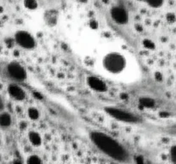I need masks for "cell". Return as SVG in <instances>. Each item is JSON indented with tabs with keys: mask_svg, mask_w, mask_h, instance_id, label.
<instances>
[{
	"mask_svg": "<svg viewBox=\"0 0 176 164\" xmlns=\"http://www.w3.org/2000/svg\"><path fill=\"white\" fill-rule=\"evenodd\" d=\"M28 117L31 119V120H37L39 116H40V113L39 111L35 108H30L28 109Z\"/></svg>",
	"mask_w": 176,
	"mask_h": 164,
	"instance_id": "cell-15",
	"label": "cell"
},
{
	"mask_svg": "<svg viewBox=\"0 0 176 164\" xmlns=\"http://www.w3.org/2000/svg\"><path fill=\"white\" fill-rule=\"evenodd\" d=\"M88 85L92 88L93 90L97 92H105L107 90V85L103 81H101L95 76H89L87 79Z\"/></svg>",
	"mask_w": 176,
	"mask_h": 164,
	"instance_id": "cell-7",
	"label": "cell"
},
{
	"mask_svg": "<svg viewBox=\"0 0 176 164\" xmlns=\"http://www.w3.org/2000/svg\"><path fill=\"white\" fill-rule=\"evenodd\" d=\"M169 155H170V159L172 161V162L176 163V145H174L171 147Z\"/></svg>",
	"mask_w": 176,
	"mask_h": 164,
	"instance_id": "cell-17",
	"label": "cell"
},
{
	"mask_svg": "<svg viewBox=\"0 0 176 164\" xmlns=\"http://www.w3.org/2000/svg\"><path fill=\"white\" fill-rule=\"evenodd\" d=\"M144 1L152 8H159L164 2V0H144Z\"/></svg>",
	"mask_w": 176,
	"mask_h": 164,
	"instance_id": "cell-14",
	"label": "cell"
},
{
	"mask_svg": "<svg viewBox=\"0 0 176 164\" xmlns=\"http://www.w3.org/2000/svg\"><path fill=\"white\" fill-rule=\"evenodd\" d=\"M28 139L34 146H40L41 144L40 135L36 132H30L28 133Z\"/></svg>",
	"mask_w": 176,
	"mask_h": 164,
	"instance_id": "cell-10",
	"label": "cell"
},
{
	"mask_svg": "<svg viewBox=\"0 0 176 164\" xmlns=\"http://www.w3.org/2000/svg\"><path fill=\"white\" fill-rule=\"evenodd\" d=\"M24 6L28 10H35L38 7L36 0H24Z\"/></svg>",
	"mask_w": 176,
	"mask_h": 164,
	"instance_id": "cell-13",
	"label": "cell"
},
{
	"mask_svg": "<svg viewBox=\"0 0 176 164\" xmlns=\"http://www.w3.org/2000/svg\"><path fill=\"white\" fill-rule=\"evenodd\" d=\"M110 14H111L113 20L116 23L124 25V24L127 23V22H128V13L126 11V10L122 6L113 7L111 9Z\"/></svg>",
	"mask_w": 176,
	"mask_h": 164,
	"instance_id": "cell-6",
	"label": "cell"
},
{
	"mask_svg": "<svg viewBox=\"0 0 176 164\" xmlns=\"http://www.w3.org/2000/svg\"></svg>",
	"mask_w": 176,
	"mask_h": 164,
	"instance_id": "cell-21",
	"label": "cell"
},
{
	"mask_svg": "<svg viewBox=\"0 0 176 164\" xmlns=\"http://www.w3.org/2000/svg\"><path fill=\"white\" fill-rule=\"evenodd\" d=\"M144 45L145 47L149 48V49H153V48L155 47V44L153 43L151 40H144Z\"/></svg>",
	"mask_w": 176,
	"mask_h": 164,
	"instance_id": "cell-18",
	"label": "cell"
},
{
	"mask_svg": "<svg viewBox=\"0 0 176 164\" xmlns=\"http://www.w3.org/2000/svg\"><path fill=\"white\" fill-rule=\"evenodd\" d=\"M15 40L16 43L24 49H33L35 47V40L34 37L24 30H20L16 33Z\"/></svg>",
	"mask_w": 176,
	"mask_h": 164,
	"instance_id": "cell-4",
	"label": "cell"
},
{
	"mask_svg": "<svg viewBox=\"0 0 176 164\" xmlns=\"http://www.w3.org/2000/svg\"><path fill=\"white\" fill-rule=\"evenodd\" d=\"M27 162L29 164H40L42 162H41V159H40V156L33 155V156H30L28 157Z\"/></svg>",
	"mask_w": 176,
	"mask_h": 164,
	"instance_id": "cell-16",
	"label": "cell"
},
{
	"mask_svg": "<svg viewBox=\"0 0 176 164\" xmlns=\"http://www.w3.org/2000/svg\"><path fill=\"white\" fill-rule=\"evenodd\" d=\"M139 103L144 108H151L155 106V100L149 97H142L139 100Z\"/></svg>",
	"mask_w": 176,
	"mask_h": 164,
	"instance_id": "cell-11",
	"label": "cell"
},
{
	"mask_svg": "<svg viewBox=\"0 0 176 164\" xmlns=\"http://www.w3.org/2000/svg\"><path fill=\"white\" fill-rule=\"evenodd\" d=\"M11 123V116L8 113H0V126L6 128V127L10 126Z\"/></svg>",
	"mask_w": 176,
	"mask_h": 164,
	"instance_id": "cell-9",
	"label": "cell"
},
{
	"mask_svg": "<svg viewBox=\"0 0 176 164\" xmlns=\"http://www.w3.org/2000/svg\"><path fill=\"white\" fill-rule=\"evenodd\" d=\"M104 68L110 73L119 74L126 66V59L119 52H110L102 60Z\"/></svg>",
	"mask_w": 176,
	"mask_h": 164,
	"instance_id": "cell-2",
	"label": "cell"
},
{
	"mask_svg": "<svg viewBox=\"0 0 176 164\" xmlns=\"http://www.w3.org/2000/svg\"><path fill=\"white\" fill-rule=\"evenodd\" d=\"M90 138L97 148L114 160L125 161L128 157V153L125 149L120 143L105 133L93 132L90 134Z\"/></svg>",
	"mask_w": 176,
	"mask_h": 164,
	"instance_id": "cell-1",
	"label": "cell"
},
{
	"mask_svg": "<svg viewBox=\"0 0 176 164\" xmlns=\"http://www.w3.org/2000/svg\"><path fill=\"white\" fill-rule=\"evenodd\" d=\"M7 72L13 79L16 81H23L26 79L25 69L16 62H11L7 66Z\"/></svg>",
	"mask_w": 176,
	"mask_h": 164,
	"instance_id": "cell-5",
	"label": "cell"
},
{
	"mask_svg": "<svg viewBox=\"0 0 176 164\" xmlns=\"http://www.w3.org/2000/svg\"><path fill=\"white\" fill-rule=\"evenodd\" d=\"M105 110L110 116L120 121L126 123H135L137 121V118L135 115H133L131 113L125 111L123 109L117 108H107Z\"/></svg>",
	"mask_w": 176,
	"mask_h": 164,
	"instance_id": "cell-3",
	"label": "cell"
},
{
	"mask_svg": "<svg viewBox=\"0 0 176 164\" xmlns=\"http://www.w3.org/2000/svg\"><path fill=\"white\" fill-rule=\"evenodd\" d=\"M57 18H58V16H57L56 13H54L53 10L52 11H48L47 14H46V23H47L48 24H51V25H54L56 23Z\"/></svg>",
	"mask_w": 176,
	"mask_h": 164,
	"instance_id": "cell-12",
	"label": "cell"
},
{
	"mask_svg": "<svg viewBox=\"0 0 176 164\" xmlns=\"http://www.w3.org/2000/svg\"><path fill=\"white\" fill-rule=\"evenodd\" d=\"M8 93L13 99L16 100H23L26 97V94L20 86L16 84H10L8 87Z\"/></svg>",
	"mask_w": 176,
	"mask_h": 164,
	"instance_id": "cell-8",
	"label": "cell"
},
{
	"mask_svg": "<svg viewBox=\"0 0 176 164\" xmlns=\"http://www.w3.org/2000/svg\"><path fill=\"white\" fill-rule=\"evenodd\" d=\"M167 19H168V22H170V23H174V21L176 20L175 15L173 14V13H169V14L167 15Z\"/></svg>",
	"mask_w": 176,
	"mask_h": 164,
	"instance_id": "cell-19",
	"label": "cell"
},
{
	"mask_svg": "<svg viewBox=\"0 0 176 164\" xmlns=\"http://www.w3.org/2000/svg\"><path fill=\"white\" fill-rule=\"evenodd\" d=\"M4 108V101H3V99L1 98V96H0V111H2Z\"/></svg>",
	"mask_w": 176,
	"mask_h": 164,
	"instance_id": "cell-20",
	"label": "cell"
}]
</instances>
